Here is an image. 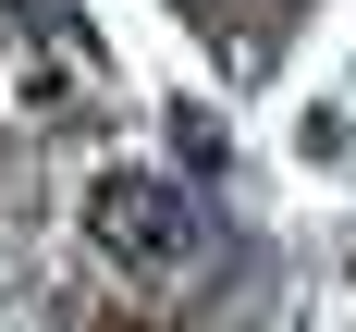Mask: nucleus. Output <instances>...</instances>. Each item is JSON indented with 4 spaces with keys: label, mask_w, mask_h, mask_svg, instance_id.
Here are the masks:
<instances>
[{
    "label": "nucleus",
    "mask_w": 356,
    "mask_h": 332,
    "mask_svg": "<svg viewBox=\"0 0 356 332\" xmlns=\"http://www.w3.org/2000/svg\"><path fill=\"white\" fill-rule=\"evenodd\" d=\"M86 234H99L123 271H147V283L221 271V221L197 210L172 173H99V184H86Z\"/></svg>",
    "instance_id": "f257e3e1"
}]
</instances>
